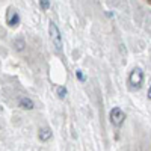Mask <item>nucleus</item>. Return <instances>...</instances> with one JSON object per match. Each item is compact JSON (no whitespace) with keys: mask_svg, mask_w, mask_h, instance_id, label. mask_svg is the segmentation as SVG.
<instances>
[{"mask_svg":"<svg viewBox=\"0 0 151 151\" xmlns=\"http://www.w3.org/2000/svg\"><path fill=\"white\" fill-rule=\"evenodd\" d=\"M6 23H8V26H11V27L18 26V23H20V15H18V12H17L14 8H9V9H8Z\"/></svg>","mask_w":151,"mask_h":151,"instance_id":"4","label":"nucleus"},{"mask_svg":"<svg viewBox=\"0 0 151 151\" xmlns=\"http://www.w3.org/2000/svg\"><path fill=\"white\" fill-rule=\"evenodd\" d=\"M40 6L42 11H48L50 8V0H40Z\"/></svg>","mask_w":151,"mask_h":151,"instance_id":"8","label":"nucleus"},{"mask_svg":"<svg viewBox=\"0 0 151 151\" xmlns=\"http://www.w3.org/2000/svg\"><path fill=\"white\" fill-rule=\"evenodd\" d=\"M56 94H58V97H59V98H64V97L67 95V88L59 86L58 89H56Z\"/></svg>","mask_w":151,"mask_h":151,"instance_id":"7","label":"nucleus"},{"mask_svg":"<svg viewBox=\"0 0 151 151\" xmlns=\"http://www.w3.org/2000/svg\"><path fill=\"white\" fill-rule=\"evenodd\" d=\"M48 33H50V40H52L55 48H56V52L60 53L62 52V36H60V32L56 26V23L53 21H50L48 24Z\"/></svg>","mask_w":151,"mask_h":151,"instance_id":"1","label":"nucleus"},{"mask_svg":"<svg viewBox=\"0 0 151 151\" xmlns=\"http://www.w3.org/2000/svg\"><path fill=\"white\" fill-rule=\"evenodd\" d=\"M76 76H77V79H79L80 82H85V76H83L82 71H76Z\"/></svg>","mask_w":151,"mask_h":151,"instance_id":"10","label":"nucleus"},{"mask_svg":"<svg viewBox=\"0 0 151 151\" xmlns=\"http://www.w3.org/2000/svg\"><path fill=\"white\" fill-rule=\"evenodd\" d=\"M148 98L151 100V86H150V89H148Z\"/></svg>","mask_w":151,"mask_h":151,"instance_id":"11","label":"nucleus"},{"mask_svg":"<svg viewBox=\"0 0 151 151\" xmlns=\"http://www.w3.org/2000/svg\"><path fill=\"white\" fill-rule=\"evenodd\" d=\"M14 45L17 47V50H20V52H21V50L24 48V41H23V40H17V41L14 42Z\"/></svg>","mask_w":151,"mask_h":151,"instance_id":"9","label":"nucleus"},{"mask_svg":"<svg viewBox=\"0 0 151 151\" xmlns=\"http://www.w3.org/2000/svg\"><path fill=\"white\" fill-rule=\"evenodd\" d=\"M18 104H20L21 109H26V110H32V109L35 107V103L32 101L30 98H27V97H21L20 101H18Z\"/></svg>","mask_w":151,"mask_h":151,"instance_id":"5","label":"nucleus"},{"mask_svg":"<svg viewBox=\"0 0 151 151\" xmlns=\"http://www.w3.org/2000/svg\"><path fill=\"white\" fill-rule=\"evenodd\" d=\"M124 119H125V113L122 112L121 107H113L110 110V122L115 125V127H119L124 122Z\"/></svg>","mask_w":151,"mask_h":151,"instance_id":"3","label":"nucleus"},{"mask_svg":"<svg viewBox=\"0 0 151 151\" xmlns=\"http://www.w3.org/2000/svg\"><path fill=\"white\" fill-rule=\"evenodd\" d=\"M38 137H40V141H41V142H47L50 137H52V130L47 129V127L41 129L40 133H38Z\"/></svg>","mask_w":151,"mask_h":151,"instance_id":"6","label":"nucleus"},{"mask_svg":"<svg viewBox=\"0 0 151 151\" xmlns=\"http://www.w3.org/2000/svg\"><path fill=\"white\" fill-rule=\"evenodd\" d=\"M129 82H130V86L133 88V89H139V88L142 86V82H144V73L141 68H134L130 74L129 77Z\"/></svg>","mask_w":151,"mask_h":151,"instance_id":"2","label":"nucleus"}]
</instances>
